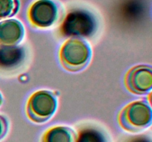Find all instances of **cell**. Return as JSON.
Listing matches in <instances>:
<instances>
[{
  "label": "cell",
  "mask_w": 152,
  "mask_h": 142,
  "mask_svg": "<svg viewBox=\"0 0 152 142\" xmlns=\"http://www.w3.org/2000/svg\"><path fill=\"white\" fill-rule=\"evenodd\" d=\"M91 49L86 41L80 38H71L62 46L59 58L62 66L72 72L86 67L91 59Z\"/></svg>",
  "instance_id": "cell-1"
},
{
  "label": "cell",
  "mask_w": 152,
  "mask_h": 142,
  "mask_svg": "<svg viewBox=\"0 0 152 142\" xmlns=\"http://www.w3.org/2000/svg\"><path fill=\"white\" fill-rule=\"evenodd\" d=\"M151 106L145 101H136L129 104L120 112L118 121L122 128L132 133L142 131L151 124Z\"/></svg>",
  "instance_id": "cell-2"
},
{
  "label": "cell",
  "mask_w": 152,
  "mask_h": 142,
  "mask_svg": "<svg viewBox=\"0 0 152 142\" xmlns=\"http://www.w3.org/2000/svg\"><path fill=\"white\" fill-rule=\"evenodd\" d=\"M96 30V22L93 15L83 10L70 12L60 28L64 36L87 38L94 35Z\"/></svg>",
  "instance_id": "cell-3"
},
{
  "label": "cell",
  "mask_w": 152,
  "mask_h": 142,
  "mask_svg": "<svg viewBox=\"0 0 152 142\" xmlns=\"http://www.w3.org/2000/svg\"><path fill=\"white\" fill-rule=\"evenodd\" d=\"M56 107V96L48 90H39L29 98L27 104V115L34 122L43 123L53 116Z\"/></svg>",
  "instance_id": "cell-4"
},
{
  "label": "cell",
  "mask_w": 152,
  "mask_h": 142,
  "mask_svg": "<svg viewBox=\"0 0 152 142\" xmlns=\"http://www.w3.org/2000/svg\"><path fill=\"white\" fill-rule=\"evenodd\" d=\"M28 16L30 22L35 28H50L57 19V7L51 0H37L30 7Z\"/></svg>",
  "instance_id": "cell-5"
},
{
  "label": "cell",
  "mask_w": 152,
  "mask_h": 142,
  "mask_svg": "<svg viewBox=\"0 0 152 142\" xmlns=\"http://www.w3.org/2000/svg\"><path fill=\"white\" fill-rule=\"evenodd\" d=\"M126 87L137 95L148 93L152 88V70L146 65H138L128 72L126 76Z\"/></svg>",
  "instance_id": "cell-6"
},
{
  "label": "cell",
  "mask_w": 152,
  "mask_h": 142,
  "mask_svg": "<svg viewBox=\"0 0 152 142\" xmlns=\"http://www.w3.org/2000/svg\"><path fill=\"white\" fill-rule=\"evenodd\" d=\"M25 29L16 19L0 22V45H17L24 38Z\"/></svg>",
  "instance_id": "cell-7"
},
{
  "label": "cell",
  "mask_w": 152,
  "mask_h": 142,
  "mask_svg": "<svg viewBox=\"0 0 152 142\" xmlns=\"http://www.w3.org/2000/svg\"><path fill=\"white\" fill-rule=\"evenodd\" d=\"M25 59V49L16 45H0V69L10 71L22 65Z\"/></svg>",
  "instance_id": "cell-8"
},
{
  "label": "cell",
  "mask_w": 152,
  "mask_h": 142,
  "mask_svg": "<svg viewBox=\"0 0 152 142\" xmlns=\"http://www.w3.org/2000/svg\"><path fill=\"white\" fill-rule=\"evenodd\" d=\"M77 135L72 129L58 126L49 129L43 135L42 142H76Z\"/></svg>",
  "instance_id": "cell-9"
},
{
  "label": "cell",
  "mask_w": 152,
  "mask_h": 142,
  "mask_svg": "<svg viewBox=\"0 0 152 142\" xmlns=\"http://www.w3.org/2000/svg\"><path fill=\"white\" fill-rule=\"evenodd\" d=\"M19 8V0H0V20L14 16Z\"/></svg>",
  "instance_id": "cell-10"
},
{
  "label": "cell",
  "mask_w": 152,
  "mask_h": 142,
  "mask_svg": "<svg viewBox=\"0 0 152 142\" xmlns=\"http://www.w3.org/2000/svg\"><path fill=\"white\" fill-rule=\"evenodd\" d=\"M76 142H105V137L99 131L94 129L81 130Z\"/></svg>",
  "instance_id": "cell-11"
},
{
  "label": "cell",
  "mask_w": 152,
  "mask_h": 142,
  "mask_svg": "<svg viewBox=\"0 0 152 142\" xmlns=\"http://www.w3.org/2000/svg\"><path fill=\"white\" fill-rule=\"evenodd\" d=\"M8 130V123L4 117L0 115V140L5 136Z\"/></svg>",
  "instance_id": "cell-12"
},
{
  "label": "cell",
  "mask_w": 152,
  "mask_h": 142,
  "mask_svg": "<svg viewBox=\"0 0 152 142\" xmlns=\"http://www.w3.org/2000/svg\"><path fill=\"white\" fill-rule=\"evenodd\" d=\"M1 103H2V96H1V93H0V105L1 104Z\"/></svg>",
  "instance_id": "cell-13"
}]
</instances>
